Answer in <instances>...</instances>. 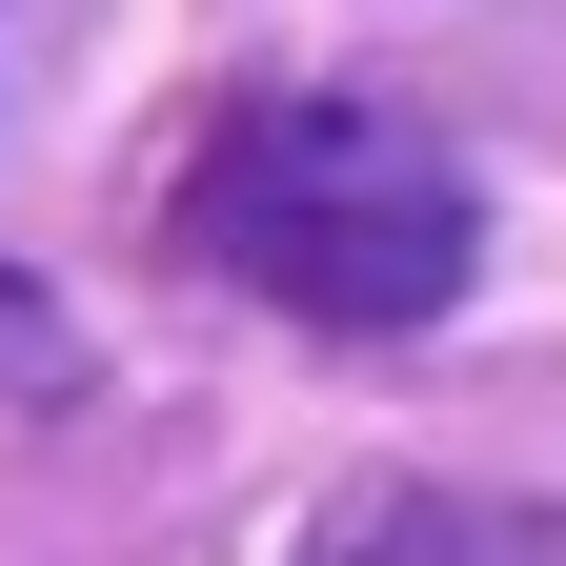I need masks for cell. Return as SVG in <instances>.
Returning a JSON list of instances; mask_svg holds the SVG:
<instances>
[{
	"mask_svg": "<svg viewBox=\"0 0 566 566\" xmlns=\"http://www.w3.org/2000/svg\"><path fill=\"white\" fill-rule=\"evenodd\" d=\"M182 243L223 263L243 304H283V324L385 344V324H446L465 304L485 202H465V163L405 102H243L182 163Z\"/></svg>",
	"mask_w": 566,
	"mask_h": 566,
	"instance_id": "cell-1",
	"label": "cell"
},
{
	"mask_svg": "<svg viewBox=\"0 0 566 566\" xmlns=\"http://www.w3.org/2000/svg\"><path fill=\"white\" fill-rule=\"evenodd\" d=\"M283 566H566V506H526V485H424V465H385V485H344V506L283 546Z\"/></svg>",
	"mask_w": 566,
	"mask_h": 566,
	"instance_id": "cell-2",
	"label": "cell"
},
{
	"mask_svg": "<svg viewBox=\"0 0 566 566\" xmlns=\"http://www.w3.org/2000/svg\"><path fill=\"white\" fill-rule=\"evenodd\" d=\"M61 365H82L61 304H41V283H0V405H61Z\"/></svg>",
	"mask_w": 566,
	"mask_h": 566,
	"instance_id": "cell-3",
	"label": "cell"
}]
</instances>
